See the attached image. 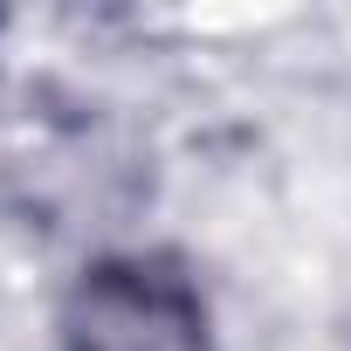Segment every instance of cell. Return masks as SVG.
Masks as SVG:
<instances>
[{
    "instance_id": "obj_1",
    "label": "cell",
    "mask_w": 351,
    "mask_h": 351,
    "mask_svg": "<svg viewBox=\"0 0 351 351\" xmlns=\"http://www.w3.org/2000/svg\"><path fill=\"white\" fill-rule=\"evenodd\" d=\"M200 310L152 276H110L83 303V351H193Z\"/></svg>"
}]
</instances>
